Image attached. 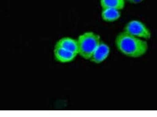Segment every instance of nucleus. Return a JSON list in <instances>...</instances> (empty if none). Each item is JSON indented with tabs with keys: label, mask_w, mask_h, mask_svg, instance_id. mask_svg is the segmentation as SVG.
I'll list each match as a JSON object with an SVG mask.
<instances>
[{
	"label": "nucleus",
	"mask_w": 157,
	"mask_h": 117,
	"mask_svg": "<svg viewBox=\"0 0 157 117\" xmlns=\"http://www.w3.org/2000/svg\"><path fill=\"white\" fill-rule=\"evenodd\" d=\"M115 44L120 53L133 58L143 56L146 53L148 48L146 40L134 37L123 31L116 36Z\"/></svg>",
	"instance_id": "1"
},
{
	"label": "nucleus",
	"mask_w": 157,
	"mask_h": 117,
	"mask_svg": "<svg viewBox=\"0 0 157 117\" xmlns=\"http://www.w3.org/2000/svg\"><path fill=\"white\" fill-rule=\"evenodd\" d=\"M78 55L86 60H89L95 49L101 41L100 36L93 32H85L77 39Z\"/></svg>",
	"instance_id": "2"
},
{
	"label": "nucleus",
	"mask_w": 157,
	"mask_h": 117,
	"mask_svg": "<svg viewBox=\"0 0 157 117\" xmlns=\"http://www.w3.org/2000/svg\"><path fill=\"white\" fill-rule=\"evenodd\" d=\"M123 31L134 37L146 40L151 37V30L141 21L137 20H130L124 26Z\"/></svg>",
	"instance_id": "3"
},
{
	"label": "nucleus",
	"mask_w": 157,
	"mask_h": 117,
	"mask_svg": "<svg viewBox=\"0 0 157 117\" xmlns=\"http://www.w3.org/2000/svg\"><path fill=\"white\" fill-rule=\"evenodd\" d=\"M110 51V47L108 44L101 40L89 60L91 62L95 64L102 63L108 58Z\"/></svg>",
	"instance_id": "4"
},
{
	"label": "nucleus",
	"mask_w": 157,
	"mask_h": 117,
	"mask_svg": "<svg viewBox=\"0 0 157 117\" xmlns=\"http://www.w3.org/2000/svg\"><path fill=\"white\" fill-rule=\"evenodd\" d=\"M54 54L56 60L61 63L72 62L78 55V54L57 46L54 47Z\"/></svg>",
	"instance_id": "5"
},
{
	"label": "nucleus",
	"mask_w": 157,
	"mask_h": 117,
	"mask_svg": "<svg viewBox=\"0 0 157 117\" xmlns=\"http://www.w3.org/2000/svg\"><path fill=\"white\" fill-rule=\"evenodd\" d=\"M55 46L59 47L78 55V41L71 37H66L60 39L57 42Z\"/></svg>",
	"instance_id": "6"
},
{
	"label": "nucleus",
	"mask_w": 157,
	"mask_h": 117,
	"mask_svg": "<svg viewBox=\"0 0 157 117\" xmlns=\"http://www.w3.org/2000/svg\"><path fill=\"white\" fill-rule=\"evenodd\" d=\"M121 12L120 10L113 8H104L102 9L101 17L104 21L113 22L117 21L121 17Z\"/></svg>",
	"instance_id": "7"
},
{
	"label": "nucleus",
	"mask_w": 157,
	"mask_h": 117,
	"mask_svg": "<svg viewBox=\"0 0 157 117\" xmlns=\"http://www.w3.org/2000/svg\"><path fill=\"white\" fill-rule=\"evenodd\" d=\"M102 9L113 8L121 11L125 7V0H100Z\"/></svg>",
	"instance_id": "8"
},
{
	"label": "nucleus",
	"mask_w": 157,
	"mask_h": 117,
	"mask_svg": "<svg viewBox=\"0 0 157 117\" xmlns=\"http://www.w3.org/2000/svg\"><path fill=\"white\" fill-rule=\"evenodd\" d=\"M145 0H126L127 2L133 5H137L144 2Z\"/></svg>",
	"instance_id": "9"
}]
</instances>
